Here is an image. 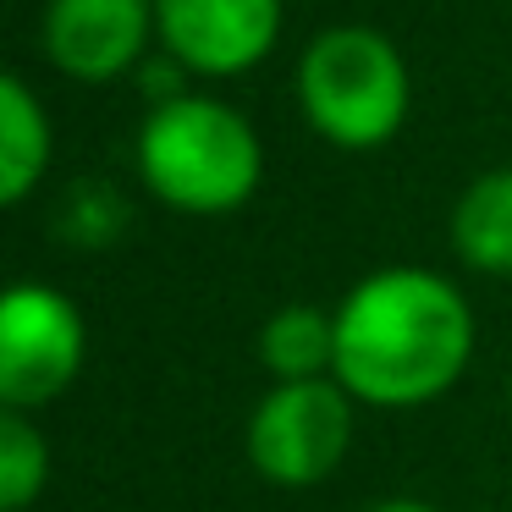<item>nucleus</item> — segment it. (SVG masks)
<instances>
[{"label":"nucleus","instance_id":"obj_1","mask_svg":"<svg viewBox=\"0 0 512 512\" xmlns=\"http://www.w3.org/2000/svg\"><path fill=\"white\" fill-rule=\"evenodd\" d=\"M474 336V309L441 270H369L336 303V380L364 408H424L463 380Z\"/></svg>","mask_w":512,"mask_h":512},{"label":"nucleus","instance_id":"obj_2","mask_svg":"<svg viewBox=\"0 0 512 512\" xmlns=\"http://www.w3.org/2000/svg\"><path fill=\"white\" fill-rule=\"evenodd\" d=\"M138 177L177 215H232L265 182V144L237 105L188 89L149 105L138 127Z\"/></svg>","mask_w":512,"mask_h":512},{"label":"nucleus","instance_id":"obj_3","mask_svg":"<svg viewBox=\"0 0 512 512\" xmlns=\"http://www.w3.org/2000/svg\"><path fill=\"white\" fill-rule=\"evenodd\" d=\"M298 111L314 138L347 155L386 149L413 111V72L391 34L369 23H331L303 45L298 72Z\"/></svg>","mask_w":512,"mask_h":512},{"label":"nucleus","instance_id":"obj_4","mask_svg":"<svg viewBox=\"0 0 512 512\" xmlns=\"http://www.w3.org/2000/svg\"><path fill=\"white\" fill-rule=\"evenodd\" d=\"M358 402L342 391V380H276L248 413V463L259 479L281 490H309L342 468L353 446Z\"/></svg>","mask_w":512,"mask_h":512},{"label":"nucleus","instance_id":"obj_5","mask_svg":"<svg viewBox=\"0 0 512 512\" xmlns=\"http://www.w3.org/2000/svg\"><path fill=\"white\" fill-rule=\"evenodd\" d=\"M89 358V325L67 292L45 281H17L0 303V402L6 408H45Z\"/></svg>","mask_w":512,"mask_h":512},{"label":"nucleus","instance_id":"obj_6","mask_svg":"<svg viewBox=\"0 0 512 512\" xmlns=\"http://www.w3.org/2000/svg\"><path fill=\"white\" fill-rule=\"evenodd\" d=\"M287 0H155V39L188 78H243L276 50Z\"/></svg>","mask_w":512,"mask_h":512},{"label":"nucleus","instance_id":"obj_7","mask_svg":"<svg viewBox=\"0 0 512 512\" xmlns=\"http://www.w3.org/2000/svg\"><path fill=\"white\" fill-rule=\"evenodd\" d=\"M39 50L72 83H116L160 50L155 0H45Z\"/></svg>","mask_w":512,"mask_h":512},{"label":"nucleus","instance_id":"obj_8","mask_svg":"<svg viewBox=\"0 0 512 512\" xmlns=\"http://www.w3.org/2000/svg\"><path fill=\"white\" fill-rule=\"evenodd\" d=\"M56 155V127L34 83L6 72L0 78V204H28V193L45 182Z\"/></svg>","mask_w":512,"mask_h":512},{"label":"nucleus","instance_id":"obj_9","mask_svg":"<svg viewBox=\"0 0 512 512\" xmlns=\"http://www.w3.org/2000/svg\"><path fill=\"white\" fill-rule=\"evenodd\" d=\"M452 254L474 276H512V166H490L452 204Z\"/></svg>","mask_w":512,"mask_h":512},{"label":"nucleus","instance_id":"obj_10","mask_svg":"<svg viewBox=\"0 0 512 512\" xmlns=\"http://www.w3.org/2000/svg\"><path fill=\"white\" fill-rule=\"evenodd\" d=\"M254 347L270 380H336V309L287 303L259 325Z\"/></svg>","mask_w":512,"mask_h":512},{"label":"nucleus","instance_id":"obj_11","mask_svg":"<svg viewBox=\"0 0 512 512\" xmlns=\"http://www.w3.org/2000/svg\"><path fill=\"white\" fill-rule=\"evenodd\" d=\"M50 485V441L23 408L0 413V507L28 512L34 496Z\"/></svg>","mask_w":512,"mask_h":512},{"label":"nucleus","instance_id":"obj_12","mask_svg":"<svg viewBox=\"0 0 512 512\" xmlns=\"http://www.w3.org/2000/svg\"><path fill=\"white\" fill-rule=\"evenodd\" d=\"M364 512H441V507H430L419 496H386V501H369Z\"/></svg>","mask_w":512,"mask_h":512}]
</instances>
